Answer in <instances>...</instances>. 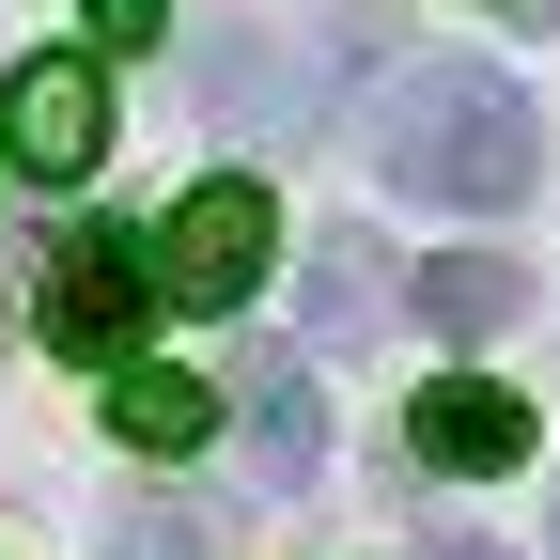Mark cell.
I'll list each match as a JSON object with an SVG mask.
<instances>
[{
	"label": "cell",
	"instance_id": "obj_1",
	"mask_svg": "<svg viewBox=\"0 0 560 560\" xmlns=\"http://www.w3.org/2000/svg\"><path fill=\"white\" fill-rule=\"evenodd\" d=\"M374 172L405 202H452V219H514L545 187V125L499 62H405L374 94Z\"/></svg>",
	"mask_w": 560,
	"mask_h": 560
},
{
	"label": "cell",
	"instance_id": "obj_2",
	"mask_svg": "<svg viewBox=\"0 0 560 560\" xmlns=\"http://www.w3.org/2000/svg\"><path fill=\"white\" fill-rule=\"evenodd\" d=\"M140 312H156V234H109V219H79V234L32 265V327H47V359H94V374H125Z\"/></svg>",
	"mask_w": 560,
	"mask_h": 560
},
{
	"label": "cell",
	"instance_id": "obj_3",
	"mask_svg": "<svg viewBox=\"0 0 560 560\" xmlns=\"http://www.w3.org/2000/svg\"><path fill=\"white\" fill-rule=\"evenodd\" d=\"M280 265V202L249 187V172H202L172 219H156V280L187 312H249V280Z\"/></svg>",
	"mask_w": 560,
	"mask_h": 560
},
{
	"label": "cell",
	"instance_id": "obj_4",
	"mask_svg": "<svg viewBox=\"0 0 560 560\" xmlns=\"http://www.w3.org/2000/svg\"><path fill=\"white\" fill-rule=\"evenodd\" d=\"M0 156L47 172V187H79V172L109 156V79H94L79 47H32V62H16V94H0Z\"/></svg>",
	"mask_w": 560,
	"mask_h": 560
},
{
	"label": "cell",
	"instance_id": "obj_5",
	"mask_svg": "<svg viewBox=\"0 0 560 560\" xmlns=\"http://www.w3.org/2000/svg\"><path fill=\"white\" fill-rule=\"evenodd\" d=\"M405 452H420V467H452V482H499V467H529V452H545V420H529L514 389L452 374V389H420V405H405Z\"/></svg>",
	"mask_w": 560,
	"mask_h": 560
},
{
	"label": "cell",
	"instance_id": "obj_6",
	"mask_svg": "<svg viewBox=\"0 0 560 560\" xmlns=\"http://www.w3.org/2000/svg\"><path fill=\"white\" fill-rule=\"evenodd\" d=\"M312 467H327V389H312L296 359H249V482L296 499Z\"/></svg>",
	"mask_w": 560,
	"mask_h": 560
},
{
	"label": "cell",
	"instance_id": "obj_7",
	"mask_svg": "<svg viewBox=\"0 0 560 560\" xmlns=\"http://www.w3.org/2000/svg\"><path fill=\"white\" fill-rule=\"evenodd\" d=\"M529 312V265H499V249H452V265H420V327L436 342H499Z\"/></svg>",
	"mask_w": 560,
	"mask_h": 560
},
{
	"label": "cell",
	"instance_id": "obj_8",
	"mask_svg": "<svg viewBox=\"0 0 560 560\" xmlns=\"http://www.w3.org/2000/svg\"><path fill=\"white\" fill-rule=\"evenodd\" d=\"M109 436H125V452H202V436H219V389L125 359V374H109Z\"/></svg>",
	"mask_w": 560,
	"mask_h": 560
},
{
	"label": "cell",
	"instance_id": "obj_9",
	"mask_svg": "<svg viewBox=\"0 0 560 560\" xmlns=\"http://www.w3.org/2000/svg\"><path fill=\"white\" fill-rule=\"evenodd\" d=\"M374 312H389V249H374V234H312V280H296V327H312V342H359Z\"/></svg>",
	"mask_w": 560,
	"mask_h": 560
},
{
	"label": "cell",
	"instance_id": "obj_10",
	"mask_svg": "<svg viewBox=\"0 0 560 560\" xmlns=\"http://www.w3.org/2000/svg\"><path fill=\"white\" fill-rule=\"evenodd\" d=\"M187 62H202V109H219V125H280V109H296V79L265 62V32H202Z\"/></svg>",
	"mask_w": 560,
	"mask_h": 560
},
{
	"label": "cell",
	"instance_id": "obj_11",
	"mask_svg": "<svg viewBox=\"0 0 560 560\" xmlns=\"http://www.w3.org/2000/svg\"><path fill=\"white\" fill-rule=\"evenodd\" d=\"M109 560H202V514L187 499H125L109 514Z\"/></svg>",
	"mask_w": 560,
	"mask_h": 560
},
{
	"label": "cell",
	"instance_id": "obj_12",
	"mask_svg": "<svg viewBox=\"0 0 560 560\" xmlns=\"http://www.w3.org/2000/svg\"><path fill=\"white\" fill-rule=\"evenodd\" d=\"M172 32V0H94V47H156Z\"/></svg>",
	"mask_w": 560,
	"mask_h": 560
},
{
	"label": "cell",
	"instance_id": "obj_13",
	"mask_svg": "<svg viewBox=\"0 0 560 560\" xmlns=\"http://www.w3.org/2000/svg\"><path fill=\"white\" fill-rule=\"evenodd\" d=\"M420 560H514V545H482V529H436V545H420Z\"/></svg>",
	"mask_w": 560,
	"mask_h": 560
},
{
	"label": "cell",
	"instance_id": "obj_14",
	"mask_svg": "<svg viewBox=\"0 0 560 560\" xmlns=\"http://www.w3.org/2000/svg\"><path fill=\"white\" fill-rule=\"evenodd\" d=\"M545 560H560V499H545Z\"/></svg>",
	"mask_w": 560,
	"mask_h": 560
}]
</instances>
